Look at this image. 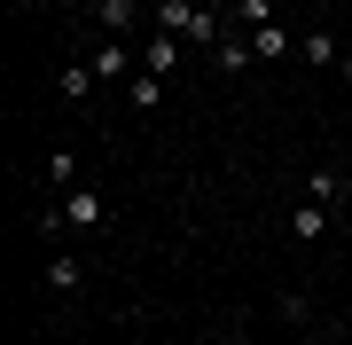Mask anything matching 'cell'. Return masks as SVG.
Returning <instances> with one entry per match:
<instances>
[{
	"label": "cell",
	"instance_id": "cell-11",
	"mask_svg": "<svg viewBox=\"0 0 352 345\" xmlns=\"http://www.w3.org/2000/svg\"><path fill=\"white\" fill-rule=\"evenodd\" d=\"M63 94H71V103H94V94H102V71L94 63H63Z\"/></svg>",
	"mask_w": 352,
	"mask_h": 345
},
{
	"label": "cell",
	"instance_id": "cell-2",
	"mask_svg": "<svg viewBox=\"0 0 352 345\" xmlns=\"http://www.w3.org/2000/svg\"><path fill=\"white\" fill-rule=\"evenodd\" d=\"M180 55H188V39H180V32H157V24H149V39H141V71L173 79V71H180Z\"/></svg>",
	"mask_w": 352,
	"mask_h": 345
},
{
	"label": "cell",
	"instance_id": "cell-3",
	"mask_svg": "<svg viewBox=\"0 0 352 345\" xmlns=\"http://www.w3.org/2000/svg\"><path fill=\"white\" fill-rule=\"evenodd\" d=\"M258 63V48H251V32H243V24H227V39H219V48H212V71L219 79H243V71H251Z\"/></svg>",
	"mask_w": 352,
	"mask_h": 345
},
{
	"label": "cell",
	"instance_id": "cell-18",
	"mask_svg": "<svg viewBox=\"0 0 352 345\" xmlns=\"http://www.w3.org/2000/svg\"><path fill=\"white\" fill-rule=\"evenodd\" d=\"M126 8H141V0H126Z\"/></svg>",
	"mask_w": 352,
	"mask_h": 345
},
{
	"label": "cell",
	"instance_id": "cell-10",
	"mask_svg": "<svg viewBox=\"0 0 352 345\" xmlns=\"http://www.w3.org/2000/svg\"><path fill=\"white\" fill-rule=\"evenodd\" d=\"M289 236H298V243H314V236H329V205H314V196H305V205L289 212Z\"/></svg>",
	"mask_w": 352,
	"mask_h": 345
},
{
	"label": "cell",
	"instance_id": "cell-4",
	"mask_svg": "<svg viewBox=\"0 0 352 345\" xmlns=\"http://www.w3.org/2000/svg\"><path fill=\"white\" fill-rule=\"evenodd\" d=\"M87 16H94L102 39H133L141 32V8H126V0H87Z\"/></svg>",
	"mask_w": 352,
	"mask_h": 345
},
{
	"label": "cell",
	"instance_id": "cell-9",
	"mask_svg": "<svg viewBox=\"0 0 352 345\" xmlns=\"http://www.w3.org/2000/svg\"><path fill=\"white\" fill-rule=\"evenodd\" d=\"M47 291H78V251H71V243L47 251Z\"/></svg>",
	"mask_w": 352,
	"mask_h": 345
},
{
	"label": "cell",
	"instance_id": "cell-17",
	"mask_svg": "<svg viewBox=\"0 0 352 345\" xmlns=\"http://www.w3.org/2000/svg\"><path fill=\"white\" fill-rule=\"evenodd\" d=\"M266 345H298V337H266Z\"/></svg>",
	"mask_w": 352,
	"mask_h": 345
},
{
	"label": "cell",
	"instance_id": "cell-14",
	"mask_svg": "<svg viewBox=\"0 0 352 345\" xmlns=\"http://www.w3.org/2000/svg\"><path fill=\"white\" fill-rule=\"evenodd\" d=\"M47 189H55V196H63V189H78V165H71V149H55V157H47Z\"/></svg>",
	"mask_w": 352,
	"mask_h": 345
},
{
	"label": "cell",
	"instance_id": "cell-6",
	"mask_svg": "<svg viewBox=\"0 0 352 345\" xmlns=\"http://www.w3.org/2000/svg\"><path fill=\"white\" fill-rule=\"evenodd\" d=\"M251 48H258V63H289V55H298V32L274 16V24H258V32H251Z\"/></svg>",
	"mask_w": 352,
	"mask_h": 345
},
{
	"label": "cell",
	"instance_id": "cell-7",
	"mask_svg": "<svg viewBox=\"0 0 352 345\" xmlns=\"http://www.w3.org/2000/svg\"><path fill=\"white\" fill-rule=\"evenodd\" d=\"M305 196H314V205H329V212H337V205H352V173H305Z\"/></svg>",
	"mask_w": 352,
	"mask_h": 345
},
{
	"label": "cell",
	"instance_id": "cell-13",
	"mask_svg": "<svg viewBox=\"0 0 352 345\" xmlns=\"http://www.w3.org/2000/svg\"><path fill=\"white\" fill-rule=\"evenodd\" d=\"M227 16H235L243 32H258V24H274V0H235V8H227Z\"/></svg>",
	"mask_w": 352,
	"mask_h": 345
},
{
	"label": "cell",
	"instance_id": "cell-15",
	"mask_svg": "<svg viewBox=\"0 0 352 345\" xmlns=\"http://www.w3.org/2000/svg\"><path fill=\"white\" fill-rule=\"evenodd\" d=\"M305 345H344V330H329V322H321V330H314V337H305Z\"/></svg>",
	"mask_w": 352,
	"mask_h": 345
},
{
	"label": "cell",
	"instance_id": "cell-12",
	"mask_svg": "<svg viewBox=\"0 0 352 345\" xmlns=\"http://www.w3.org/2000/svg\"><path fill=\"white\" fill-rule=\"evenodd\" d=\"M126 94H133V110H157V103H164V79H157V71H133Z\"/></svg>",
	"mask_w": 352,
	"mask_h": 345
},
{
	"label": "cell",
	"instance_id": "cell-8",
	"mask_svg": "<svg viewBox=\"0 0 352 345\" xmlns=\"http://www.w3.org/2000/svg\"><path fill=\"white\" fill-rule=\"evenodd\" d=\"M337 32H329V24H314V32H298V63H314V71H329V63H337Z\"/></svg>",
	"mask_w": 352,
	"mask_h": 345
},
{
	"label": "cell",
	"instance_id": "cell-16",
	"mask_svg": "<svg viewBox=\"0 0 352 345\" xmlns=\"http://www.w3.org/2000/svg\"><path fill=\"white\" fill-rule=\"evenodd\" d=\"M337 79H344V87H352V48H344V55H337Z\"/></svg>",
	"mask_w": 352,
	"mask_h": 345
},
{
	"label": "cell",
	"instance_id": "cell-1",
	"mask_svg": "<svg viewBox=\"0 0 352 345\" xmlns=\"http://www.w3.org/2000/svg\"><path fill=\"white\" fill-rule=\"evenodd\" d=\"M102 228H110V196L94 180H78V189H63L47 205V236H102Z\"/></svg>",
	"mask_w": 352,
	"mask_h": 345
},
{
	"label": "cell",
	"instance_id": "cell-5",
	"mask_svg": "<svg viewBox=\"0 0 352 345\" xmlns=\"http://www.w3.org/2000/svg\"><path fill=\"white\" fill-rule=\"evenodd\" d=\"M87 63L102 71V87H110V79H133L141 63H133V39H94V55H87Z\"/></svg>",
	"mask_w": 352,
	"mask_h": 345
}]
</instances>
